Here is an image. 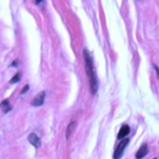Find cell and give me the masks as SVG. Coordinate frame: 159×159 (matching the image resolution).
<instances>
[{
	"label": "cell",
	"instance_id": "6da1fadb",
	"mask_svg": "<svg viewBox=\"0 0 159 159\" xmlns=\"http://www.w3.org/2000/svg\"><path fill=\"white\" fill-rule=\"evenodd\" d=\"M84 60L85 66H86V72L89 77V82H91V93L96 94L98 91V80L97 76H96V71L95 68H94L93 59H92L87 49H84Z\"/></svg>",
	"mask_w": 159,
	"mask_h": 159
},
{
	"label": "cell",
	"instance_id": "7a4b0ae2",
	"mask_svg": "<svg viewBox=\"0 0 159 159\" xmlns=\"http://www.w3.org/2000/svg\"><path fill=\"white\" fill-rule=\"evenodd\" d=\"M129 142H130V139H123L121 142L119 143V145L117 146V148H116L115 150V154H113V159H120L122 157V155H123L124 152V149H125L126 145L129 144Z\"/></svg>",
	"mask_w": 159,
	"mask_h": 159
},
{
	"label": "cell",
	"instance_id": "3957f363",
	"mask_svg": "<svg viewBox=\"0 0 159 159\" xmlns=\"http://www.w3.org/2000/svg\"><path fill=\"white\" fill-rule=\"evenodd\" d=\"M45 96H46V93L45 92H40L39 94H38L37 96H36L35 98H34L33 100H32V106L34 107H39L42 106L43 104H44V100H45Z\"/></svg>",
	"mask_w": 159,
	"mask_h": 159
},
{
	"label": "cell",
	"instance_id": "277c9868",
	"mask_svg": "<svg viewBox=\"0 0 159 159\" xmlns=\"http://www.w3.org/2000/svg\"><path fill=\"white\" fill-rule=\"evenodd\" d=\"M29 142L34 146V147H36V148L40 147V139H39V137L35 134V133H31V134H30Z\"/></svg>",
	"mask_w": 159,
	"mask_h": 159
},
{
	"label": "cell",
	"instance_id": "5b68a950",
	"mask_svg": "<svg viewBox=\"0 0 159 159\" xmlns=\"http://www.w3.org/2000/svg\"><path fill=\"white\" fill-rule=\"evenodd\" d=\"M130 133V126L126 125V124H124V125H122V128L120 129L119 133H118V139H125L126 135Z\"/></svg>",
	"mask_w": 159,
	"mask_h": 159
},
{
	"label": "cell",
	"instance_id": "8992f818",
	"mask_svg": "<svg viewBox=\"0 0 159 159\" xmlns=\"http://www.w3.org/2000/svg\"><path fill=\"white\" fill-rule=\"evenodd\" d=\"M148 152V148H147V144H143V145L141 146V148H139V150H137L136 152V158L137 159H142L144 158V157L147 155Z\"/></svg>",
	"mask_w": 159,
	"mask_h": 159
},
{
	"label": "cell",
	"instance_id": "52a82bcc",
	"mask_svg": "<svg viewBox=\"0 0 159 159\" xmlns=\"http://www.w3.org/2000/svg\"><path fill=\"white\" fill-rule=\"evenodd\" d=\"M75 126H76V121H72L69 123L68 129H66V139H70V136L72 135L73 131L75 130Z\"/></svg>",
	"mask_w": 159,
	"mask_h": 159
},
{
	"label": "cell",
	"instance_id": "ba28073f",
	"mask_svg": "<svg viewBox=\"0 0 159 159\" xmlns=\"http://www.w3.org/2000/svg\"><path fill=\"white\" fill-rule=\"evenodd\" d=\"M0 107L2 108V110H3V112H5V113L9 112V111L12 109L11 105H10V102H9V100H8V99L3 100V102H1V104H0Z\"/></svg>",
	"mask_w": 159,
	"mask_h": 159
},
{
	"label": "cell",
	"instance_id": "9c48e42d",
	"mask_svg": "<svg viewBox=\"0 0 159 159\" xmlns=\"http://www.w3.org/2000/svg\"><path fill=\"white\" fill-rule=\"evenodd\" d=\"M20 77H21V73H16V74L12 77V80L10 81V83H11V84H16V83H18L19 81L21 80Z\"/></svg>",
	"mask_w": 159,
	"mask_h": 159
},
{
	"label": "cell",
	"instance_id": "30bf717a",
	"mask_svg": "<svg viewBox=\"0 0 159 159\" xmlns=\"http://www.w3.org/2000/svg\"><path fill=\"white\" fill-rule=\"evenodd\" d=\"M29 89H30V86H29V85H25V86L23 87V89H22V91H21V94H24V93H26V92L29 91Z\"/></svg>",
	"mask_w": 159,
	"mask_h": 159
},
{
	"label": "cell",
	"instance_id": "8fae6325",
	"mask_svg": "<svg viewBox=\"0 0 159 159\" xmlns=\"http://www.w3.org/2000/svg\"><path fill=\"white\" fill-rule=\"evenodd\" d=\"M155 66V69H156V72H157V74H158V76H159V69L157 68L156 66Z\"/></svg>",
	"mask_w": 159,
	"mask_h": 159
},
{
	"label": "cell",
	"instance_id": "7c38bea8",
	"mask_svg": "<svg viewBox=\"0 0 159 159\" xmlns=\"http://www.w3.org/2000/svg\"><path fill=\"white\" fill-rule=\"evenodd\" d=\"M16 63H18V61H16H16H14L13 63H12V66H16Z\"/></svg>",
	"mask_w": 159,
	"mask_h": 159
},
{
	"label": "cell",
	"instance_id": "4fadbf2b",
	"mask_svg": "<svg viewBox=\"0 0 159 159\" xmlns=\"http://www.w3.org/2000/svg\"><path fill=\"white\" fill-rule=\"evenodd\" d=\"M155 159H157V158H155Z\"/></svg>",
	"mask_w": 159,
	"mask_h": 159
}]
</instances>
